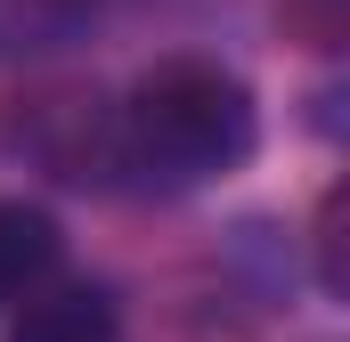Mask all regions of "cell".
<instances>
[{
    "instance_id": "277c9868",
    "label": "cell",
    "mask_w": 350,
    "mask_h": 342,
    "mask_svg": "<svg viewBox=\"0 0 350 342\" xmlns=\"http://www.w3.org/2000/svg\"><path fill=\"white\" fill-rule=\"evenodd\" d=\"M106 0H0V57H49L82 41Z\"/></svg>"
},
{
    "instance_id": "3957f363",
    "label": "cell",
    "mask_w": 350,
    "mask_h": 342,
    "mask_svg": "<svg viewBox=\"0 0 350 342\" xmlns=\"http://www.w3.org/2000/svg\"><path fill=\"white\" fill-rule=\"evenodd\" d=\"M8 342H114V302L98 285H57V293L25 302Z\"/></svg>"
},
{
    "instance_id": "6da1fadb",
    "label": "cell",
    "mask_w": 350,
    "mask_h": 342,
    "mask_svg": "<svg viewBox=\"0 0 350 342\" xmlns=\"http://www.w3.org/2000/svg\"><path fill=\"white\" fill-rule=\"evenodd\" d=\"M261 139L253 90L212 57H163L139 74L114 114V163L139 171V187H204L237 171Z\"/></svg>"
},
{
    "instance_id": "7a4b0ae2",
    "label": "cell",
    "mask_w": 350,
    "mask_h": 342,
    "mask_svg": "<svg viewBox=\"0 0 350 342\" xmlns=\"http://www.w3.org/2000/svg\"><path fill=\"white\" fill-rule=\"evenodd\" d=\"M49 269H57V220L41 204L0 196V310L25 302V293H41Z\"/></svg>"
}]
</instances>
